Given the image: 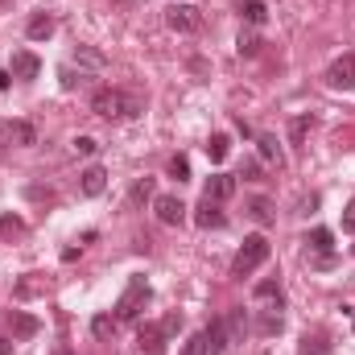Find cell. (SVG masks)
Returning a JSON list of instances; mask_svg holds the SVG:
<instances>
[{
    "mask_svg": "<svg viewBox=\"0 0 355 355\" xmlns=\"http://www.w3.org/2000/svg\"><path fill=\"white\" fill-rule=\"evenodd\" d=\"M8 71H12V79H25V83H29V79H37V75H42V58H37V54H29V50H17V54H12V62H8Z\"/></svg>",
    "mask_w": 355,
    "mask_h": 355,
    "instance_id": "cell-10",
    "label": "cell"
},
{
    "mask_svg": "<svg viewBox=\"0 0 355 355\" xmlns=\"http://www.w3.org/2000/svg\"><path fill=\"white\" fill-rule=\"evenodd\" d=\"M71 145H75L79 157H95V153H99V141H95V137H75Z\"/></svg>",
    "mask_w": 355,
    "mask_h": 355,
    "instance_id": "cell-30",
    "label": "cell"
},
{
    "mask_svg": "<svg viewBox=\"0 0 355 355\" xmlns=\"http://www.w3.org/2000/svg\"><path fill=\"white\" fill-rule=\"evenodd\" d=\"M244 178H261V162H244Z\"/></svg>",
    "mask_w": 355,
    "mask_h": 355,
    "instance_id": "cell-40",
    "label": "cell"
},
{
    "mask_svg": "<svg viewBox=\"0 0 355 355\" xmlns=\"http://www.w3.org/2000/svg\"><path fill=\"white\" fill-rule=\"evenodd\" d=\"M149 285H145V277H128V289L120 293V302H116V318L120 322H132L145 306H149Z\"/></svg>",
    "mask_w": 355,
    "mask_h": 355,
    "instance_id": "cell-3",
    "label": "cell"
},
{
    "mask_svg": "<svg viewBox=\"0 0 355 355\" xmlns=\"http://www.w3.org/2000/svg\"><path fill=\"white\" fill-rule=\"evenodd\" d=\"M0 236H4V240L25 236V219H21V215H12V211H8V215H0Z\"/></svg>",
    "mask_w": 355,
    "mask_h": 355,
    "instance_id": "cell-23",
    "label": "cell"
},
{
    "mask_svg": "<svg viewBox=\"0 0 355 355\" xmlns=\"http://www.w3.org/2000/svg\"><path fill=\"white\" fill-rule=\"evenodd\" d=\"M0 355H12V343H8L4 335H0Z\"/></svg>",
    "mask_w": 355,
    "mask_h": 355,
    "instance_id": "cell-42",
    "label": "cell"
},
{
    "mask_svg": "<svg viewBox=\"0 0 355 355\" xmlns=\"http://www.w3.org/2000/svg\"><path fill=\"white\" fill-rule=\"evenodd\" d=\"M58 79H62V87H67V91H75V87H83L91 75L83 71V67H79V71H75V67H62V71H58Z\"/></svg>",
    "mask_w": 355,
    "mask_h": 355,
    "instance_id": "cell-24",
    "label": "cell"
},
{
    "mask_svg": "<svg viewBox=\"0 0 355 355\" xmlns=\"http://www.w3.org/2000/svg\"><path fill=\"white\" fill-rule=\"evenodd\" d=\"M0 4H8V0H0Z\"/></svg>",
    "mask_w": 355,
    "mask_h": 355,
    "instance_id": "cell-46",
    "label": "cell"
},
{
    "mask_svg": "<svg viewBox=\"0 0 355 355\" xmlns=\"http://www.w3.org/2000/svg\"><path fill=\"white\" fill-rule=\"evenodd\" d=\"M194 223H198L202 232H223V227H227V215L219 211V202L202 198V202H198V211H194Z\"/></svg>",
    "mask_w": 355,
    "mask_h": 355,
    "instance_id": "cell-8",
    "label": "cell"
},
{
    "mask_svg": "<svg viewBox=\"0 0 355 355\" xmlns=\"http://www.w3.org/2000/svg\"><path fill=\"white\" fill-rule=\"evenodd\" d=\"M343 232H355V198L343 207Z\"/></svg>",
    "mask_w": 355,
    "mask_h": 355,
    "instance_id": "cell-37",
    "label": "cell"
},
{
    "mask_svg": "<svg viewBox=\"0 0 355 355\" xmlns=\"http://www.w3.org/2000/svg\"><path fill=\"white\" fill-rule=\"evenodd\" d=\"M227 327H232V335L240 339V335H244V327H248V322H244V310H232V314H227Z\"/></svg>",
    "mask_w": 355,
    "mask_h": 355,
    "instance_id": "cell-34",
    "label": "cell"
},
{
    "mask_svg": "<svg viewBox=\"0 0 355 355\" xmlns=\"http://www.w3.org/2000/svg\"><path fill=\"white\" fill-rule=\"evenodd\" d=\"M8 132H12V145H21V149L37 145V128L29 120H8Z\"/></svg>",
    "mask_w": 355,
    "mask_h": 355,
    "instance_id": "cell-17",
    "label": "cell"
},
{
    "mask_svg": "<svg viewBox=\"0 0 355 355\" xmlns=\"http://www.w3.org/2000/svg\"><path fill=\"white\" fill-rule=\"evenodd\" d=\"M339 261H335V252H314L310 257V268H335Z\"/></svg>",
    "mask_w": 355,
    "mask_h": 355,
    "instance_id": "cell-35",
    "label": "cell"
},
{
    "mask_svg": "<svg viewBox=\"0 0 355 355\" xmlns=\"http://www.w3.org/2000/svg\"><path fill=\"white\" fill-rule=\"evenodd\" d=\"M352 257H355V244H352Z\"/></svg>",
    "mask_w": 355,
    "mask_h": 355,
    "instance_id": "cell-45",
    "label": "cell"
},
{
    "mask_svg": "<svg viewBox=\"0 0 355 355\" xmlns=\"http://www.w3.org/2000/svg\"><path fill=\"white\" fill-rule=\"evenodd\" d=\"M202 335H207V347H211V355H223L227 347H232V343H236V335H232L227 318H215V322H211Z\"/></svg>",
    "mask_w": 355,
    "mask_h": 355,
    "instance_id": "cell-9",
    "label": "cell"
},
{
    "mask_svg": "<svg viewBox=\"0 0 355 355\" xmlns=\"http://www.w3.org/2000/svg\"><path fill=\"white\" fill-rule=\"evenodd\" d=\"M257 149H261V157H265V162H277V166H281V149H277V141H272V137H257Z\"/></svg>",
    "mask_w": 355,
    "mask_h": 355,
    "instance_id": "cell-29",
    "label": "cell"
},
{
    "mask_svg": "<svg viewBox=\"0 0 355 355\" xmlns=\"http://www.w3.org/2000/svg\"><path fill=\"white\" fill-rule=\"evenodd\" d=\"M153 211H157V219L166 227H182V219H186V202L178 194H157L153 198Z\"/></svg>",
    "mask_w": 355,
    "mask_h": 355,
    "instance_id": "cell-6",
    "label": "cell"
},
{
    "mask_svg": "<svg viewBox=\"0 0 355 355\" xmlns=\"http://www.w3.org/2000/svg\"><path fill=\"white\" fill-rule=\"evenodd\" d=\"M107 331H112V318H107V314H99V318L91 322V335H95V339H103Z\"/></svg>",
    "mask_w": 355,
    "mask_h": 355,
    "instance_id": "cell-36",
    "label": "cell"
},
{
    "mask_svg": "<svg viewBox=\"0 0 355 355\" xmlns=\"http://www.w3.org/2000/svg\"><path fill=\"white\" fill-rule=\"evenodd\" d=\"M240 17H244L248 25H265L268 21V4L265 0H244V4H240Z\"/></svg>",
    "mask_w": 355,
    "mask_h": 355,
    "instance_id": "cell-21",
    "label": "cell"
},
{
    "mask_svg": "<svg viewBox=\"0 0 355 355\" xmlns=\"http://www.w3.org/2000/svg\"><path fill=\"white\" fill-rule=\"evenodd\" d=\"M162 327H166V335H174L178 327H182V314H170V318H166V322H162Z\"/></svg>",
    "mask_w": 355,
    "mask_h": 355,
    "instance_id": "cell-38",
    "label": "cell"
},
{
    "mask_svg": "<svg viewBox=\"0 0 355 355\" xmlns=\"http://www.w3.org/2000/svg\"><path fill=\"white\" fill-rule=\"evenodd\" d=\"M281 327H285V318H281V306H268V310H261V314H257V331H261L265 339L281 335Z\"/></svg>",
    "mask_w": 355,
    "mask_h": 355,
    "instance_id": "cell-14",
    "label": "cell"
},
{
    "mask_svg": "<svg viewBox=\"0 0 355 355\" xmlns=\"http://www.w3.org/2000/svg\"><path fill=\"white\" fill-rule=\"evenodd\" d=\"M248 215H252V219H257L261 227H268V223L277 219V211H272V202H268V198H261V194H257V198H248Z\"/></svg>",
    "mask_w": 355,
    "mask_h": 355,
    "instance_id": "cell-20",
    "label": "cell"
},
{
    "mask_svg": "<svg viewBox=\"0 0 355 355\" xmlns=\"http://www.w3.org/2000/svg\"><path fill=\"white\" fill-rule=\"evenodd\" d=\"M302 355H335V347L322 331H306L302 335Z\"/></svg>",
    "mask_w": 355,
    "mask_h": 355,
    "instance_id": "cell-16",
    "label": "cell"
},
{
    "mask_svg": "<svg viewBox=\"0 0 355 355\" xmlns=\"http://www.w3.org/2000/svg\"><path fill=\"white\" fill-rule=\"evenodd\" d=\"M306 244H310V252H335V232L331 227H314L306 236Z\"/></svg>",
    "mask_w": 355,
    "mask_h": 355,
    "instance_id": "cell-19",
    "label": "cell"
},
{
    "mask_svg": "<svg viewBox=\"0 0 355 355\" xmlns=\"http://www.w3.org/2000/svg\"><path fill=\"white\" fill-rule=\"evenodd\" d=\"M166 25H170L174 33H198V29H202V12H198L194 4H170Z\"/></svg>",
    "mask_w": 355,
    "mask_h": 355,
    "instance_id": "cell-4",
    "label": "cell"
},
{
    "mask_svg": "<svg viewBox=\"0 0 355 355\" xmlns=\"http://www.w3.org/2000/svg\"><path fill=\"white\" fill-rule=\"evenodd\" d=\"M137 343H141V352H145V355H166L170 335H166V327H162V322H145V327L137 331Z\"/></svg>",
    "mask_w": 355,
    "mask_h": 355,
    "instance_id": "cell-7",
    "label": "cell"
},
{
    "mask_svg": "<svg viewBox=\"0 0 355 355\" xmlns=\"http://www.w3.org/2000/svg\"><path fill=\"white\" fill-rule=\"evenodd\" d=\"M232 194H236V178H232V174H211V178H207L202 198H211V202H227Z\"/></svg>",
    "mask_w": 355,
    "mask_h": 355,
    "instance_id": "cell-12",
    "label": "cell"
},
{
    "mask_svg": "<svg viewBox=\"0 0 355 355\" xmlns=\"http://www.w3.org/2000/svg\"><path fill=\"white\" fill-rule=\"evenodd\" d=\"M71 58H75L83 71H103V67H107V58H103L99 50H91V46H75V54H71Z\"/></svg>",
    "mask_w": 355,
    "mask_h": 355,
    "instance_id": "cell-18",
    "label": "cell"
},
{
    "mask_svg": "<svg viewBox=\"0 0 355 355\" xmlns=\"http://www.w3.org/2000/svg\"><path fill=\"white\" fill-rule=\"evenodd\" d=\"M261 46H265V42H261L257 33H240V42H236L240 58H257V54H261Z\"/></svg>",
    "mask_w": 355,
    "mask_h": 355,
    "instance_id": "cell-25",
    "label": "cell"
},
{
    "mask_svg": "<svg viewBox=\"0 0 355 355\" xmlns=\"http://www.w3.org/2000/svg\"><path fill=\"white\" fill-rule=\"evenodd\" d=\"M268 240L257 232V236H244V244H240V252H236V261H232V277H248V272H257V268L268 261Z\"/></svg>",
    "mask_w": 355,
    "mask_h": 355,
    "instance_id": "cell-2",
    "label": "cell"
},
{
    "mask_svg": "<svg viewBox=\"0 0 355 355\" xmlns=\"http://www.w3.org/2000/svg\"><path fill=\"white\" fill-rule=\"evenodd\" d=\"M170 178H174V182H190V162H186V157H174V162H170Z\"/></svg>",
    "mask_w": 355,
    "mask_h": 355,
    "instance_id": "cell-32",
    "label": "cell"
},
{
    "mask_svg": "<svg viewBox=\"0 0 355 355\" xmlns=\"http://www.w3.org/2000/svg\"><path fill=\"white\" fill-rule=\"evenodd\" d=\"M128 198H132V207H141V202H153V198H157V194H153V178H141V182L132 186V194H128Z\"/></svg>",
    "mask_w": 355,
    "mask_h": 355,
    "instance_id": "cell-26",
    "label": "cell"
},
{
    "mask_svg": "<svg viewBox=\"0 0 355 355\" xmlns=\"http://www.w3.org/2000/svg\"><path fill=\"white\" fill-rule=\"evenodd\" d=\"M268 297H281V285L277 281H261L257 285V302H268Z\"/></svg>",
    "mask_w": 355,
    "mask_h": 355,
    "instance_id": "cell-33",
    "label": "cell"
},
{
    "mask_svg": "<svg viewBox=\"0 0 355 355\" xmlns=\"http://www.w3.org/2000/svg\"><path fill=\"white\" fill-rule=\"evenodd\" d=\"M310 124H314L310 116H297V120L289 124V145H297V149H302V141H306V132H310Z\"/></svg>",
    "mask_w": 355,
    "mask_h": 355,
    "instance_id": "cell-27",
    "label": "cell"
},
{
    "mask_svg": "<svg viewBox=\"0 0 355 355\" xmlns=\"http://www.w3.org/2000/svg\"><path fill=\"white\" fill-rule=\"evenodd\" d=\"M178 355H211V347H207V335L198 331V335H190L186 343H182V352Z\"/></svg>",
    "mask_w": 355,
    "mask_h": 355,
    "instance_id": "cell-28",
    "label": "cell"
},
{
    "mask_svg": "<svg viewBox=\"0 0 355 355\" xmlns=\"http://www.w3.org/2000/svg\"><path fill=\"white\" fill-rule=\"evenodd\" d=\"M91 112L103 120H132L145 112V99L137 91H120V87H99L91 95Z\"/></svg>",
    "mask_w": 355,
    "mask_h": 355,
    "instance_id": "cell-1",
    "label": "cell"
},
{
    "mask_svg": "<svg viewBox=\"0 0 355 355\" xmlns=\"http://www.w3.org/2000/svg\"><path fill=\"white\" fill-rule=\"evenodd\" d=\"M107 190V174H103V166H87L83 174H79V194L83 198H99Z\"/></svg>",
    "mask_w": 355,
    "mask_h": 355,
    "instance_id": "cell-11",
    "label": "cell"
},
{
    "mask_svg": "<svg viewBox=\"0 0 355 355\" xmlns=\"http://www.w3.org/2000/svg\"><path fill=\"white\" fill-rule=\"evenodd\" d=\"M8 83H12V71H0V91H8Z\"/></svg>",
    "mask_w": 355,
    "mask_h": 355,
    "instance_id": "cell-41",
    "label": "cell"
},
{
    "mask_svg": "<svg viewBox=\"0 0 355 355\" xmlns=\"http://www.w3.org/2000/svg\"><path fill=\"white\" fill-rule=\"evenodd\" d=\"M58 355H75V352H71V347H58Z\"/></svg>",
    "mask_w": 355,
    "mask_h": 355,
    "instance_id": "cell-43",
    "label": "cell"
},
{
    "mask_svg": "<svg viewBox=\"0 0 355 355\" xmlns=\"http://www.w3.org/2000/svg\"><path fill=\"white\" fill-rule=\"evenodd\" d=\"M33 277H37V272H29L25 281H17V297H33V293H42V289H46V285H42V281H33Z\"/></svg>",
    "mask_w": 355,
    "mask_h": 355,
    "instance_id": "cell-31",
    "label": "cell"
},
{
    "mask_svg": "<svg viewBox=\"0 0 355 355\" xmlns=\"http://www.w3.org/2000/svg\"><path fill=\"white\" fill-rule=\"evenodd\" d=\"M12 145V132H8V120H0V149Z\"/></svg>",
    "mask_w": 355,
    "mask_h": 355,
    "instance_id": "cell-39",
    "label": "cell"
},
{
    "mask_svg": "<svg viewBox=\"0 0 355 355\" xmlns=\"http://www.w3.org/2000/svg\"><path fill=\"white\" fill-rule=\"evenodd\" d=\"M347 314H352V322H355V306H352V310H347Z\"/></svg>",
    "mask_w": 355,
    "mask_h": 355,
    "instance_id": "cell-44",
    "label": "cell"
},
{
    "mask_svg": "<svg viewBox=\"0 0 355 355\" xmlns=\"http://www.w3.org/2000/svg\"><path fill=\"white\" fill-rule=\"evenodd\" d=\"M8 331H12V339H33L42 331V322L25 310H8Z\"/></svg>",
    "mask_w": 355,
    "mask_h": 355,
    "instance_id": "cell-13",
    "label": "cell"
},
{
    "mask_svg": "<svg viewBox=\"0 0 355 355\" xmlns=\"http://www.w3.org/2000/svg\"><path fill=\"white\" fill-rule=\"evenodd\" d=\"M25 33H29V42H46V37L54 33V17H50V12H33L29 25H25Z\"/></svg>",
    "mask_w": 355,
    "mask_h": 355,
    "instance_id": "cell-15",
    "label": "cell"
},
{
    "mask_svg": "<svg viewBox=\"0 0 355 355\" xmlns=\"http://www.w3.org/2000/svg\"><path fill=\"white\" fill-rule=\"evenodd\" d=\"M327 83L335 91H355V54H343L327 67Z\"/></svg>",
    "mask_w": 355,
    "mask_h": 355,
    "instance_id": "cell-5",
    "label": "cell"
},
{
    "mask_svg": "<svg viewBox=\"0 0 355 355\" xmlns=\"http://www.w3.org/2000/svg\"><path fill=\"white\" fill-rule=\"evenodd\" d=\"M227 153H232V137H227V132H215V137L207 141V157H211V162H227Z\"/></svg>",
    "mask_w": 355,
    "mask_h": 355,
    "instance_id": "cell-22",
    "label": "cell"
}]
</instances>
